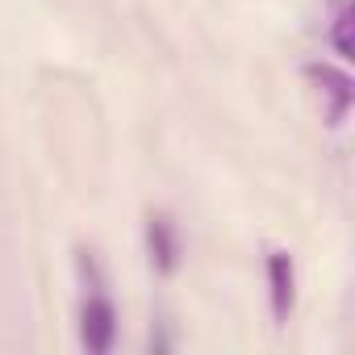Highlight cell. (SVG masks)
<instances>
[{"mask_svg":"<svg viewBox=\"0 0 355 355\" xmlns=\"http://www.w3.org/2000/svg\"><path fill=\"white\" fill-rule=\"evenodd\" d=\"M113 338H117V309H113V301L96 288V293H88L84 313H80V343H84L92 355H105V351L113 347Z\"/></svg>","mask_w":355,"mask_h":355,"instance_id":"6da1fadb","label":"cell"},{"mask_svg":"<svg viewBox=\"0 0 355 355\" xmlns=\"http://www.w3.org/2000/svg\"><path fill=\"white\" fill-rule=\"evenodd\" d=\"M334 46L347 55L351 46H347V9H338V17H334Z\"/></svg>","mask_w":355,"mask_h":355,"instance_id":"5b68a950","label":"cell"},{"mask_svg":"<svg viewBox=\"0 0 355 355\" xmlns=\"http://www.w3.org/2000/svg\"><path fill=\"white\" fill-rule=\"evenodd\" d=\"M268 284H272V318L284 322L293 313V297H297V272H293V255L288 251H272L268 255Z\"/></svg>","mask_w":355,"mask_h":355,"instance_id":"7a4b0ae2","label":"cell"},{"mask_svg":"<svg viewBox=\"0 0 355 355\" xmlns=\"http://www.w3.org/2000/svg\"><path fill=\"white\" fill-rule=\"evenodd\" d=\"M146 247H150V263L159 272H175L180 268V234H175L167 214H150L146 222Z\"/></svg>","mask_w":355,"mask_h":355,"instance_id":"3957f363","label":"cell"},{"mask_svg":"<svg viewBox=\"0 0 355 355\" xmlns=\"http://www.w3.org/2000/svg\"><path fill=\"white\" fill-rule=\"evenodd\" d=\"M309 76L322 84V92H330V96H334L330 125H338V121L347 117V109H351V76H347V71H338V67H330V63H309Z\"/></svg>","mask_w":355,"mask_h":355,"instance_id":"277c9868","label":"cell"}]
</instances>
